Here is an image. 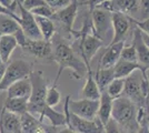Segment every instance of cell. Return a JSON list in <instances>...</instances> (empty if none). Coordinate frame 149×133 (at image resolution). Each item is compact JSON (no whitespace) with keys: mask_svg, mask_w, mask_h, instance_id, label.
<instances>
[{"mask_svg":"<svg viewBox=\"0 0 149 133\" xmlns=\"http://www.w3.org/2000/svg\"><path fill=\"white\" fill-rule=\"evenodd\" d=\"M33 16H38V17H45V18H49L51 19L52 18V16H54V13L56 12V11H54L49 6H41V7H38L36 9H33V10H31L30 11Z\"/></svg>","mask_w":149,"mask_h":133,"instance_id":"29","label":"cell"},{"mask_svg":"<svg viewBox=\"0 0 149 133\" xmlns=\"http://www.w3.org/2000/svg\"><path fill=\"white\" fill-rule=\"evenodd\" d=\"M61 100V95L60 92L57 89V84H52L51 87L48 88L47 93H46V104L50 108H55L57 107Z\"/></svg>","mask_w":149,"mask_h":133,"instance_id":"27","label":"cell"},{"mask_svg":"<svg viewBox=\"0 0 149 133\" xmlns=\"http://www.w3.org/2000/svg\"><path fill=\"white\" fill-rule=\"evenodd\" d=\"M78 8H79V2L78 3H70L67 7H65V8H62V9L54 13L51 20L59 22L67 31L72 34V32L74 31L72 27H74V22L76 20V17H77Z\"/></svg>","mask_w":149,"mask_h":133,"instance_id":"12","label":"cell"},{"mask_svg":"<svg viewBox=\"0 0 149 133\" xmlns=\"http://www.w3.org/2000/svg\"><path fill=\"white\" fill-rule=\"evenodd\" d=\"M69 1H70V3H78L79 2L78 0H69Z\"/></svg>","mask_w":149,"mask_h":133,"instance_id":"41","label":"cell"},{"mask_svg":"<svg viewBox=\"0 0 149 133\" xmlns=\"http://www.w3.org/2000/svg\"><path fill=\"white\" fill-rule=\"evenodd\" d=\"M132 44L136 49L137 60L138 63L143 67L146 71L149 70V49L146 43L143 42L141 37V31L134 25V37H132Z\"/></svg>","mask_w":149,"mask_h":133,"instance_id":"13","label":"cell"},{"mask_svg":"<svg viewBox=\"0 0 149 133\" xmlns=\"http://www.w3.org/2000/svg\"><path fill=\"white\" fill-rule=\"evenodd\" d=\"M0 14H6V16H9V17L13 18V19L16 20L18 23H19V21H20V18H19V16L17 14V13L11 11V10H9V9H7L6 7H3L1 3H0Z\"/></svg>","mask_w":149,"mask_h":133,"instance_id":"34","label":"cell"},{"mask_svg":"<svg viewBox=\"0 0 149 133\" xmlns=\"http://www.w3.org/2000/svg\"><path fill=\"white\" fill-rule=\"evenodd\" d=\"M31 81L28 78L21 79L17 82L13 83L9 88L6 90L7 92V98H26L29 99L31 94Z\"/></svg>","mask_w":149,"mask_h":133,"instance_id":"16","label":"cell"},{"mask_svg":"<svg viewBox=\"0 0 149 133\" xmlns=\"http://www.w3.org/2000/svg\"><path fill=\"white\" fill-rule=\"evenodd\" d=\"M57 133H79L74 131V129H70L68 127H61L59 130H57Z\"/></svg>","mask_w":149,"mask_h":133,"instance_id":"37","label":"cell"},{"mask_svg":"<svg viewBox=\"0 0 149 133\" xmlns=\"http://www.w3.org/2000/svg\"><path fill=\"white\" fill-rule=\"evenodd\" d=\"M120 59L128 61V62H138L137 60V52L136 49L134 47V44H128V45H124L121 54H120Z\"/></svg>","mask_w":149,"mask_h":133,"instance_id":"28","label":"cell"},{"mask_svg":"<svg viewBox=\"0 0 149 133\" xmlns=\"http://www.w3.org/2000/svg\"><path fill=\"white\" fill-rule=\"evenodd\" d=\"M0 3L3 7H6L7 9L13 11V12H16V9L18 8L16 0H0Z\"/></svg>","mask_w":149,"mask_h":133,"instance_id":"35","label":"cell"},{"mask_svg":"<svg viewBox=\"0 0 149 133\" xmlns=\"http://www.w3.org/2000/svg\"><path fill=\"white\" fill-rule=\"evenodd\" d=\"M141 37H143V42L146 43L147 48L149 49V36H148V34H146V33H143V32H141Z\"/></svg>","mask_w":149,"mask_h":133,"instance_id":"40","label":"cell"},{"mask_svg":"<svg viewBox=\"0 0 149 133\" xmlns=\"http://www.w3.org/2000/svg\"><path fill=\"white\" fill-rule=\"evenodd\" d=\"M67 127L79 133H104V125L98 120V118L95 120H87L74 115L70 111Z\"/></svg>","mask_w":149,"mask_h":133,"instance_id":"10","label":"cell"},{"mask_svg":"<svg viewBox=\"0 0 149 133\" xmlns=\"http://www.w3.org/2000/svg\"><path fill=\"white\" fill-rule=\"evenodd\" d=\"M137 70L146 71L138 62H128V61H125V60L120 59L117 62V64L113 67L115 79H126Z\"/></svg>","mask_w":149,"mask_h":133,"instance_id":"20","label":"cell"},{"mask_svg":"<svg viewBox=\"0 0 149 133\" xmlns=\"http://www.w3.org/2000/svg\"><path fill=\"white\" fill-rule=\"evenodd\" d=\"M129 19H130L131 23L135 25L136 28H138L141 32H143V33H146V34L149 36V18H147V19L145 20H138L136 18L129 16Z\"/></svg>","mask_w":149,"mask_h":133,"instance_id":"30","label":"cell"},{"mask_svg":"<svg viewBox=\"0 0 149 133\" xmlns=\"http://www.w3.org/2000/svg\"><path fill=\"white\" fill-rule=\"evenodd\" d=\"M147 71L137 70L125 79V90L123 96L129 99L137 108H149V102L145 99L141 89V81Z\"/></svg>","mask_w":149,"mask_h":133,"instance_id":"4","label":"cell"},{"mask_svg":"<svg viewBox=\"0 0 149 133\" xmlns=\"http://www.w3.org/2000/svg\"><path fill=\"white\" fill-rule=\"evenodd\" d=\"M18 47V42L15 36H0V59L2 63H8L15 49Z\"/></svg>","mask_w":149,"mask_h":133,"instance_id":"19","label":"cell"},{"mask_svg":"<svg viewBox=\"0 0 149 133\" xmlns=\"http://www.w3.org/2000/svg\"><path fill=\"white\" fill-rule=\"evenodd\" d=\"M17 6H18L19 14H20L19 16V18H20L19 25L22 29L25 36L28 39H31V40H41L42 36L39 31V28L37 25L36 19H35V16L30 11L25 9L21 3L17 2Z\"/></svg>","mask_w":149,"mask_h":133,"instance_id":"9","label":"cell"},{"mask_svg":"<svg viewBox=\"0 0 149 133\" xmlns=\"http://www.w3.org/2000/svg\"><path fill=\"white\" fill-rule=\"evenodd\" d=\"M111 119L117 122L125 133H137V107L126 96H120L112 102Z\"/></svg>","mask_w":149,"mask_h":133,"instance_id":"3","label":"cell"},{"mask_svg":"<svg viewBox=\"0 0 149 133\" xmlns=\"http://www.w3.org/2000/svg\"><path fill=\"white\" fill-rule=\"evenodd\" d=\"M104 133H125V132L123 131V129L117 124L116 121L110 119L104 125Z\"/></svg>","mask_w":149,"mask_h":133,"instance_id":"31","label":"cell"},{"mask_svg":"<svg viewBox=\"0 0 149 133\" xmlns=\"http://www.w3.org/2000/svg\"><path fill=\"white\" fill-rule=\"evenodd\" d=\"M111 25H112V34L111 41L108 45L118 43V42H125V39L127 37L128 32L130 30V19L129 16L125 13L115 11L111 14Z\"/></svg>","mask_w":149,"mask_h":133,"instance_id":"8","label":"cell"},{"mask_svg":"<svg viewBox=\"0 0 149 133\" xmlns=\"http://www.w3.org/2000/svg\"><path fill=\"white\" fill-rule=\"evenodd\" d=\"M31 81V94L28 99V112L33 116L39 115V120L44 118L50 122V125L61 127L66 125V116L63 112H58L55 109L46 104V93L48 90V83L41 70L32 71L29 76Z\"/></svg>","mask_w":149,"mask_h":133,"instance_id":"1","label":"cell"},{"mask_svg":"<svg viewBox=\"0 0 149 133\" xmlns=\"http://www.w3.org/2000/svg\"><path fill=\"white\" fill-rule=\"evenodd\" d=\"M0 130H2L5 133H21L20 116L8 112L2 108L0 114Z\"/></svg>","mask_w":149,"mask_h":133,"instance_id":"15","label":"cell"},{"mask_svg":"<svg viewBox=\"0 0 149 133\" xmlns=\"http://www.w3.org/2000/svg\"><path fill=\"white\" fill-rule=\"evenodd\" d=\"M125 90V79H113L111 82L108 84L105 91L112 100L118 99L123 96Z\"/></svg>","mask_w":149,"mask_h":133,"instance_id":"26","label":"cell"},{"mask_svg":"<svg viewBox=\"0 0 149 133\" xmlns=\"http://www.w3.org/2000/svg\"><path fill=\"white\" fill-rule=\"evenodd\" d=\"M32 72L31 65L25 60H15L9 64H7L3 79L0 83V91H6L13 83L17 82L21 79H25L30 76Z\"/></svg>","mask_w":149,"mask_h":133,"instance_id":"5","label":"cell"},{"mask_svg":"<svg viewBox=\"0 0 149 133\" xmlns=\"http://www.w3.org/2000/svg\"><path fill=\"white\" fill-rule=\"evenodd\" d=\"M147 76H148V81H149V70L147 71Z\"/></svg>","mask_w":149,"mask_h":133,"instance_id":"42","label":"cell"},{"mask_svg":"<svg viewBox=\"0 0 149 133\" xmlns=\"http://www.w3.org/2000/svg\"><path fill=\"white\" fill-rule=\"evenodd\" d=\"M125 45V42H118V43L107 45L105 53L100 59L99 68L100 69H109L113 68L117 62L120 60V54Z\"/></svg>","mask_w":149,"mask_h":133,"instance_id":"14","label":"cell"},{"mask_svg":"<svg viewBox=\"0 0 149 133\" xmlns=\"http://www.w3.org/2000/svg\"><path fill=\"white\" fill-rule=\"evenodd\" d=\"M7 69V64L6 63H1L0 64V83L3 79V76H5V72H6Z\"/></svg>","mask_w":149,"mask_h":133,"instance_id":"38","label":"cell"},{"mask_svg":"<svg viewBox=\"0 0 149 133\" xmlns=\"http://www.w3.org/2000/svg\"><path fill=\"white\" fill-rule=\"evenodd\" d=\"M148 127H149V123H148Z\"/></svg>","mask_w":149,"mask_h":133,"instance_id":"44","label":"cell"},{"mask_svg":"<svg viewBox=\"0 0 149 133\" xmlns=\"http://www.w3.org/2000/svg\"><path fill=\"white\" fill-rule=\"evenodd\" d=\"M69 111L74 115L87 119V120H95L97 118V112L99 108V100L93 101L87 99H79V100H72L69 98Z\"/></svg>","mask_w":149,"mask_h":133,"instance_id":"6","label":"cell"},{"mask_svg":"<svg viewBox=\"0 0 149 133\" xmlns=\"http://www.w3.org/2000/svg\"><path fill=\"white\" fill-rule=\"evenodd\" d=\"M138 12L140 13V19L145 20L149 18V0H139Z\"/></svg>","mask_w":149,"mask_h":133,"instance_id":"33","label":"cell"},{"mask_svg":"<svg viewBox=\"0 0 149 133\" xmlns=\"http://www.w3.org/2000/svg\"><path fill=\"white\" fill-rule=\"evenodd\" d=\"M137 133H149L148 124H147V125H141V127H139V129H138Z\"/></svg>","mask_w":149,"mask_h":133,"instance_id":"39","label":"cell"},{"mask_svg":"<svg viewBox=\"0 0 149 133\" xmlns=\"http://www.w3.org/2000/svg\"><path fill=\"white\" fill-rule=\"evenodd\" d=\"M3 109L17 115H22L28 112V99L26 98H6Z\"/></svg>","mask_w":149,"mask_h":133,"instance_id":"21","label":"cell"},{"mask_svg":"<svg viewBox=\"0 0 149 133\" xmlns=\"http://www.w3.org/2000/svg\"><path fill=\"white\" fill-rule=\"evenodd\" d=\"M20 3V2H19ZM22 7L27 9L28 11H31L33 9H36L38 7H41V6H46V1L45 0H24L21 2Z\"/></svg>","mask_w":149,"mask_h":133,"instance_id":"32","label":"cell"},{"mask_svg":"<svg viewBox=\"0 0 149 133\" xmlns=\"http://www.w3.org/2000/svg\"><path fill=\"white\" fill-rule=\"evenodd\" d=\"M35 19H36L37 25L39 28V31L42 36V39L46 41H51L55 36V32H56L55 21H52L49 18L38 17V16H35Z\"/></svg>","mask_w":149,"mask_h":133,"instance_id":"22","label":"cell"},{"mask_svg":"<svg viewBox=\"0 0 149 133\" xmlns=\"http://www.w3.org/2000/svg\"><path fill=\"white\" fill-rule=\"evenodd\" d=\"M22 1H24V0H18V1H17V2H20V3H21V2H22Z\"/></svg>","mask_w":149,"mask_h":133,"instance_id":"43","label":"cell"},{"mask_svg":"<svg viewBox=\"0 0 149 133\" xmlns=\"http://www.w3.org/2000/svg\"><path fill=\"white\" fill-rule=\"evenodd\" d=\"M95 80L99 87L100 91H105L108 84L111 82L115 79V72H113V68H109V69H98L96 74H95Z\"/></svg>","mask_w":149,"mask_h":133,"instance_id":"25","label":"cell"},{"mask_svg":"<svg viewBox=\"0 0 149 133\" xmlns=\"http://www.w3.org/2000/svg\"><path fill=\"white\" fill-rule=\"evenodd\" d=\"M104 1H107V0H88L87 2H85V5H88V7H89V13H91L93 9L97 8Z\"/></svg>","mask_w":149,"mask_h":133,"instance_id":"36","label":"cell"},{"mask_svg":"<svg viewBox=\"0 0 149 133\" xmlns=\"http://www.w3.org/2000/svg\"><path fill=\"white\" fill-rule=\"evenodd\" d=\"M52 59L58 64V73L54 84H57L62 71L66 69L72 70V76L77 80L88 74V68L84 60L74 52L72 47L66 42H57L55 47L52 45Z\"/></svg>","mask_w":149,"mask_h":133,"instance_id":"2","label":"cell"},{"mask_svg":"<svg viewBox=\"0 0 149 133\" xmlns=\"http://www.w3.org/2000/svg\"><path fill=\"white\" fill-rule=\"evenodd\" d=\"M19 30L21 28L13 18L0 14V36H15Z\"/></svg>","mask_w":149,"mask_h":133,"instance_id":"23","label":"cell"},{"mask_svg":"<svg viewBox=\"0 0 149 133\" xmlns=\"http://www.w3.org/2000/svg\"><path fill=\"white\" fill-rule=\"evenodd\" d=\"M80 94L81 99H87V100H93V101H98L100 99L101 91L95 80L93 72L87 74V79H86V82L81 90Z\"/></svg>","mask_w":149,"mask_h":133,"instance_id":"18","label":"cell"},{"mask_svg":"<svg viewBox=\"0 0 149 133\" xmlns=\"http://www.w3.org/2000/svg\"><path fill=\"white\" fill-rule=\"evenodd\" d=\"M112 100L111 98L108 95L106 91L101 92L99 99V108L97 112V118L101 122L102 125H105L108 121L111 119V112H112Z\"/></svg>","mask_w":149,"mask_h":133,"instance_id":"17","label":"cell"},{"mask_svg":"<svg viewBox=\"0 0 149 133\" xmlns=\"http://www.w3.org/2000/svg\"><path fill=\"white\" fill-rule=\"evenodd\" d=\"M22 50L33 57L40 59H52V44L51 41L41 40H31L26 37V39L19 44Z\"/></svg>","mask_w":149,"mask_h":133,"instance_id":"7","label":"cell"},{"mask_svg":"<svg viewBox=\"0 0 149 133\" xmlns=\"http://www.w3.org/2000/svg\"><path fill=\"white\" fill-rule=\"evenodd\" d=\"M91 22H93L95 34L101 39L102 41L105 40L106 36L108 34V32L110 31L112 28L111 25V12H108L101 9H93L91 11Z\"/></svg>","mask_w":149,"mask_h":133,"instance_id":"11","label":"cell"},{"mask_svg":"<svg viewBox=\"0 0 149 133\" xmlns=\"http://www.w3.org/2000/svg\"><path fill=\"white\" fill-rule=\"evenodd\" d=\"M115 11L131 16L132 13L138 12L139 0H112Z\"/></svg>","mask_w":149,"mask_h":133,"instance_id":"24","label":"cell"}]
</instances>
